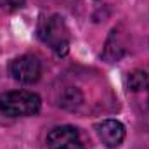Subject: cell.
Segmentation results:
<instances>
[{
	"label": "cell",
	"instance_id": "1",
	"mask_svg": "<svg viewBox=\"0 0 149 149\" xmlns=\"http://www.w3.org/2000/svg\"><path fill=\"white\" fill-rule=\"evenodd\" d=\"M38 38L50 47L57 56H66L70 49V30L64 19L57 14L42 16L37 26Z\"/></svg>",
	"mask_w": 149,
	"mask_h": 149
},
{
	"label": "cell",
	"instance_id": "2",
	"mask_svg": "<svg viewBox=\"0 0 149 149\" xmlns=\"http://www.w3.org/2000/svg\"><path fill=\"white\" fill-rule=\"evenodd\" d=\"M40 106L42 101L33 92L14 90L0 95V111L7 116H31L40 111Z\"/></svg>",
	"mask_w": 149,
	"mask_h": 149
},
{
	"label": "cell",
	"instance_id": "3",
	"mask_svg": "<svg viewBox=\"0 0 149 149\" xmlns=\"http://www.w3.org/2000/svg\"><path fill=\"white\" fill-rule=\"evenodd\" d=\"M9 73L21 83H35L42 74V64L35 56H19L10 63Z\"/></svg>",
	"mask_w": 149,
	"mask_h": 149
},
{
	"label": "cell",
	"instance_id": "4",
	"mask_svg": "<svg viewBox=\"0 0 149 149\" xmlns=\"http://www.w3.org/2000/svg\"><path fill=\"white\" fill-rule=\"evenodd\" d=\"M47 144H49L50 149H81L83 148L80 132L74 127H70V125L56 127L54 130H50L49 135H47Z\"/></svg>",
	"mask_w": 149,
	"mask_h": 149
},
{
	"label": "cell",
	"instance_id": "5",
	"mask_svg": "<svg viewBox=\"0 0 149 149\" xmlns=\"http://www.w3.org/2000/svg\"><path fill=\"white\" fill-rule=\"evenodd\" d=\"M95 130L102 144H106L108 148L120 146L125 139V127L118 120H104L95 127Z\"/></svg>",
	"mask_w": 149,
	"mask_h": 149
},
{
	"label": "cell",
	"instance_id": "6",
	"mask_svg": "<svg viewBox=\"0 0 149 149\" xmlns=\"http://www.w3.org/2000/svg\"><path fill=\"white\" fill-rule=\"evenodd\" d=\"M123 52H125V47L120 40V33L118 30H113L106 42V47H104V59H108L109 63H114L123 56Z\"/></svg>",
	"mask_w": 149,
	"mask_h": 149
},
{
	"label": "cell",
	"instance_id": "7",
	"mask_svg": "<svg viewBox=\"0 0 149 149\" xmlns=\"http://www.w3.org/2000/svg\"><path fill=\"white\" fill-rule=\"evenodd\" d=\"M80 102H81V92L78 88H74V87L66 88L59 97V104L64 109H74V108L80 106Z\"/></svg>",
	"mask_w": 149,
	"mask_h": 149
},
{
	"label": "cell",
	"instance_id": "8",
	"mask_svg": "<svg viewBox=\"0 0 149 149\" xmlns=\"http://www.w3.org/2000/svg\"><path fill=\"white\" fill-rule=\"evenodd\" d=\"M146 83H148V74L144 73V71L135 70V71H132V73L128 74V87L132 90H135V92L142 90L146 87Z\"/></svg>",
	"mask_w": 149,
	"mask_h": 149
},
{
	"label": "cell",
	"instance_id": "9",
	"mask_svg": "<svg viewBox=\"0 0 149 149\" xmlns=\"http://www.w3.org/2000/svg\"><path fill=\"white\" fill-rule=\"evenodd\" d=\"M24 2L26 0H0V9L5 12H14L24 7Z\"/></svg>",
	"mask_w": 149,
	"mask_h": 149
},
{
	"label": "cell",
	"instance_id": "10",
	"mask_svg": "<svg viewBox=\"0 0 149 149\" xmlns=\"http://www.w3.org/2000/svg\"><path fill=\"white\" fill-rule=\"evenodd\" d=\"M148 102H149V95H148Z\"/></svg>",
	"mask_w": 149,
	"mask_h": 149
}]
</instances>
